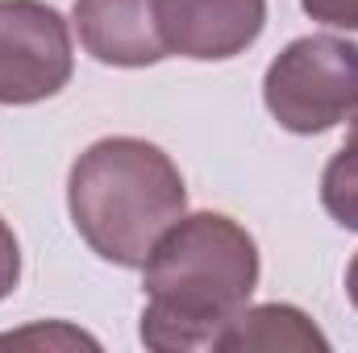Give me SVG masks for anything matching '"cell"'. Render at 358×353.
Segmentation results:
<instances>
[{"instance_id":"cell-1","label":"cell","mask_w":358,"mask_h":353,"mask_svg":"<svg viewBox=\"0 0 358 353\" xmlns=\"http://www.w3.org/2000/svg\"><path fill=\"white\" fill-rule=\"evenodd\" d=\"M255 233L225 212H183L142 262L138 337L155 353H213L221 329L255 299Z\"/></svg>"},{"instance_id":"cell-2","label":"cell","mask_w":358,"mask_h":353,"mask_svg":"<svg viewBox=\"0 0 358 353\" xmlns=\"http://www.w3.org/2000/svg\"><path fill=\"white\" fill-rule=\"evenodd\" d=\"M183 212V171L146 137H100L67 171V216L80 241L108 266L142 270L155 241Z\"/></svg>"},{"instance_id":"cell-3","label":"cell","mask_w":358,"mask_h":353,"mask_svg":"<svg viewBox=\"0 0 358 353\" xmlns=\"http://www.w3.org/2000/svg\"><path fill=\"white\" fill-rule=\"evenodd\" d=\"M271 121L296 137L329 133L358 117V42L342 33L292 38L263 71Z\"/></svg>"},{"instance_id":"cell-4","label":"cell","mask_w":358,"mask_h":353,"mask_svg":"<svg viewBox=\"0 0 358 353\" xmlns=\"http://www.w3.org/2000/svg\"><path fill=\"white\" fill-rule=\"evenodd\" d=\"M71 21L46 0H0V104H42L71 84Z\"/></svg>"},{"instance_id":"cell-5","label":"cell","mask_w":358,"mask_h":353,"mask_svg":"<svg viewBox=\"0 0 358 353\" xmlns=\"http://www.w3.org/2000/svg\"><path fill=\"white\" fill-rule=\"evenodd\" d=\"M167 54L192 63H229L267 29V0H155Z\"/></svg>"},{"instance_id":"cell-6","label":"cell","mask_w":358,"mask_h":353,"mask_svg":"<svg viewBox=\"0 0 358 353\" xmlns=\"http://www.w3.org/2000/svg\"><path fill=\"white\" fill-rule=\"evenodd\" d=\"M71 29L84 54H92L100 67L142 71L171 59L159 38L155 0H76Z\"/></svg>"},{"instance_id":"cell-7","label":"cell","mask_w":358,"mask_h":353,"mask_svg":"<svg viewBox=\"0 0 358 353\" xmlns=\"http://www.w3.org/2000/svg\"><path fill=\"white\" fill-rule=\"evenodd\" d=\"M329 353V337L296 303H246L217 337L213 353Z\"/></svg>"},{"instance_id":"cell-8","label":"cell","mask_w":358,"mask_h":353,"mask_svg":"<svg viewBox=\"0 0 358 353\" xmlns=\"http://www.w3.org/2000/svg\"><path fill=\"white\" fill-rule=\"evenodd\" d=\"M321 208L346 233H358V117L350 121L346 142L321 171Z\"/></svg>"},{"instance_id":"cell-9","label":"cell","mask_w":358,"mask_h":353,"mask_svg":"<svg viewBox=\"0 0 358 353\" xmlns=\"http://www.w3.org/2000/svg\"><path fill=\"white\" fill-rule=\"evenodd\" d=\"M300 8H304V17H313L317 25L358 33V0H300Z\"/></svg>"},{"instance_id":"cell-10","label":"cell","mask_w":358,"mask_h":353,"mask_svg":"<svg viewBox=\"0 0 358 353\" xmlns=\"http://www.w3.org/2000/svg\"><path fill=\"white\" fill-rule=\"evenodd\" d=\"M21 283V241L13 233V225L0 216V299H8Z\"/></svg>"},{"instance_id":"cell-11","label":"cell","mask_w":358,"mask_h":353,"mask_svg":"<svg viewBox=\"0 0 358 353\" xmlns=\"http://www.w3.org/2000/svg\"><path fill=\"white\" fill-rule=\"evenodd\" d=\"M346 299L355 303V312H358V254L350 258V266H346Z\"/></svg>"}]
</instances>
